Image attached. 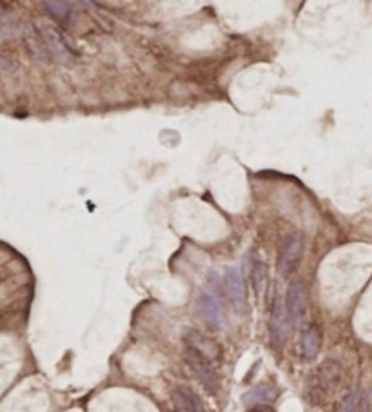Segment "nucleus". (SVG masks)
Listing matches in <instances>:
<instances>
[{
    "label": "nucleus",
    "mask_w": 372,
    "mask_h": 412,
    "mask_svg": "<svg viewBox=\"0 0 372 412\" xmlns=\"http://www.w3.org/2000/svg\"><path fill=\"white\" fill-rule=\"evenodd\" d=\"M184 358L189 369L193 370L194 378L202 384L203 389L208 390L209 394H217L218 389H220V379H218L217 372L212 369L209 358L191 345H187V349H185Z\"/></svg>",
    "instance_id": "f257e3e1"
},
{
    "label": "nucleus",
    "mask_w": 372,
    "mask_h": 412,
    "mask_svg": "<svg viewBox=\"0 0 372 412\" xmlns=\"http://www.w3.org/2000/svg\"><path fill=\"white\" fill-rule=\"evenodd\" d=\"M303 254V236L300 233L289 234L285 242H283L282 253H280L278 271L282 277H291L292 272L296 271L298 263L302 260Z\"/></svg>",
    "instance_id": "f03ea898"
},
{
    "label": "nucleus",
    "mask_w": 372,
    "mask_h": 412,
    "mask_svg": "<svg viewBox=\"0 0 372 412\" xmlns=\"http://www.w3.org/2000/svg\"><path fill=\"white\" fill-rule=\"evenodd\" d=\"M341 381V367L336 361H326L320 369L316 370V374L311 379V393L323 396L336 389Z\"/></svg>",
    "instance_id": "7ed1b4c3"
},
{
    "label": "nucleus",
    "mask_w": 372,
    "mask_h": 412,
    "mask_svg": "<svg viewBox=\"0 0 372 412\" xmlns=\"http://www.w3.org/2000/svg\"><path fill=\"white\" fill-rule=\"evenodd\" d=\"M289 333V314L285 305L280 300L274 302L273 314H271V322H269V334H271V345L273 349L280 351L285 345Z\"/></svg>",
    "instance_id": "20e7f679"
},
{
    "label": "nucleus",
    "mask_w": 372,
    "mask_h": 412,
    "mask_svg": "<svg viewBox=\"0 0 372 412\" xmlns=\"http://www.w3.org/2000/svg\"><path fill=\"white\" fill-rule=\"evenodd\" d=\"M285 309L289 314V322L294 327H300L305 318V286L302 281H292L287 289V300H285Z\"/></svg>",
    "instance_id": "39448f33"
},
{
    "label": "nucleus",
    "mask_w": 372,
    "mask_h": 412,
    "mask_svg": "<svg viewBox=\"0 0 372 412\" xmlns=\"http://www.w3.org/2000/svg\"><path fill=\"white\" fill-rule=\"evenodd\" d=\"M196 313L209 327L217 329V331L223 327V311H221V305L218 304V300L211 292H202L198 296Z\"/></svg>",
    "instance_id": "423d86ee"
},
{
    "label": "nucleus",
    "mask_w": 372,
    "mask_h": 412,
    "mask_svg": "<svg viewBox=\"0 0 372 412\" xmlns=\"http://www.w3.org/2000/svg\"><path fill=\"white\" fill-rule=\"evenodd\" d=\"M24 44L28 47L29 55L33 56L38 62H49L51 58V51L47 47L46 38H44L42 31L35 26L33 22H28L24 26Z\"/></svg>",
    "instance_id": "0eeeda50"
},
{
    "label": "nucleus",
    "mask_w": 372,
    "mask_h": 412,
    "mask_svg": "<svg viewBox=\"0 0 372 412\" xmlns=\"http://www.w3.org/2000/svg\"><path fill=\"white\" fill-rule=\"evenodd\" d=\"M226 289L232 307L238 313H244L245 307H247V298H245L244 278H242V272L238 267H229L226 271Z\"/></svg>",
    "instance_id": "6e6552de"
},
{
    "label": "nucleus",
    "mask_w": 372,
    "mask_h": 412,
    "mask_svg": "<svg viewBox=\"0 0 372 412\" xmlns=\"http://www.w3.org/2000/svg\"><path fill=\"white\" fill-rule=\"evenodd\" d=\"M173 405L176 412H205V405L194 390L180 385L173 393Z\"/></svg>",
    "instance_id": "1a4fd4ad"
},
{
    "label": "nucleus",
    "mask_w": 372,
    "mask_h": 412,
    "mask_svg": "<svg viewBox=\"0 0 372 412\" xmlns=\"http://www.w3.org/2000/svg\"><path fill=\"white\" fill-rule=\"evenodd\" d=\"M276 398H278V389L271 384H262L256 385L255 389H251L249 393H245L242 402L249 407H258V405H269Z\"/></svg>",
    "instance_id": "9d476101"
},
{
    "label": "nucleus",
    "mask_w": 372,
    "mask_h": 412,
    "mask_svg": "<svg viewBox=\"0 0 372 412\" xmlns=\"http://www.w3.org/2000/svg\"><path fill=\"white\" fill-rule=\"evenodd\" d=\"M321 347V331L316 323H311L309 327L303 331L302 336V356L305 360H312L318 356Z\"/></svg>",
    "instance_id": "9b49d317"
},
{
    "label": "nucleus",
    "mask_w": 372,
    "mask_h": 412,
    "mask_svg": "<svg viewBox=\"0 0 372 412\" xmlns=\"http://www.w3.org/2000/svg\"><path fill=\"white\" fill-rule=\"evenodd\" d=\"M40 31H42L44 38H46L47 47H49L51 55L58 56L60 60H66V58H69V47L66 46L64 38L60 37V33H58L57 29H53L51 26H46V28L40 29Z\"/></svg>",
    "instance_id": "f8f14e48"
},
{
    "label": "nucleus",
    "mask_w": 372,
    "mask_h": 412,
    "mask_svg": "<svg viewBox=\"0 0 372 412\" xmlns=\"http://www.w3.org/2000/svg\"><path fill=\"white\" fill-rule=\"evenodd\" d=\"M253 283L258 296H264L265 287H267V265L264 262H255L253 265Z\"/></svg>",
    "instance_id": "ddd939ff"
},
{
    "label": "nucleus",
    "mask_w": 372,
    "mask_h": 412,
    "mask_svg": "<svg viewBox=\"0 0 372 412\" xmlns=\"http://www.w3.org/2000/svg\"><path fill=\"white\" fill-rule=\"evenodd\" d=\"M44 8H46L47 13L51 15L55 20H58V22H64L71 15L69 2H51V0H46V2H44Z\"/></svg>",
    "instance_id": "4468645a"
},
{
    "label": "nucleus",
    "mask_w": 372,
    "mask_h": 412,
    "mask_svg": "<svg viewBox=\"0 0 372 412\" xmlns=\"http://www.w3.org/2000/svg\"><path fill=\"white\" fill-rule=\"evenodd\" d=\"M338 412H363V399L356 393L347 394L339 403Z\"/></svg>",
    "instance_id": "2eb2a0df"
},
{
    "label": "nucleus",
    "mask_w": 372,
    "mask_h": 412,
    "mask_svg": "<svg viewBox=\"0 0 372 412\" xmlns=\"http://www.w3.org/2000/svg\"><path fill=\"white\" fill-rule=\"evenodd\" d=\"M0 22H2L0 24V33H2L4 38H8L11 31H15V19L4 10L2 11V19H0Z\"/></svg>",
    "instance_id": "dca6fc26"
},
{
    "label": "nucleus",
    "mask_w": 372,
    "mask_h": 412,
    "mask_svg": "<svg viewBox=\"0 0 372 412\" xmlns=\"http://www.w3.org/2000/svg\"><path fill=\"white\" fill-rule=\"evenodd\" d=\"M363 412H372V390L363 396Z\"/></svg>",
    "instance_id": "f3484780"
},
{
    "label": "nucleus",
    "mask_w": 372,
    "mask_h": 412,
    "mask_svg": "<svg viewBox=\"0 0 372 412\" xmlns=\"http://www.w3.org/2000/svg\"><path fill=\"white\" fill-rule=\"evenodd\" d=\"M247 412H274L269 405H258V407H251Z\"/></svg>",
    "instance_id": "a211bd4d"
}]
</instances>
